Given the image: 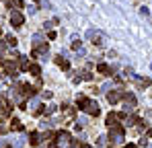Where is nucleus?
I'll return each mask as SVG.
<instances>
[{"instance_id":"obj_2","label":"nucleus","mask_w":152,"mask_h":148,"mask_svg":"<svg viewBox=\"0 0 152 148\" xmlns=\"http://www.w3.org/2000/svg\"><path fill=\"white\" fill-rule=\"evenodd\" d=\"M86 39L93 41L97 48H103V45H105V35H103L101 31H97V29H88V31H86Z\"/></svg>"},{"instance_id":"obj_21","label":"nucleus","mask_w":152,"mask_h":148,"mask_svg":"<svg viewBox=\"0 0 152 148\" xmlns=\"http://www.w3.org/2000/svg\"><path fill=\"white\" fill-rule=\"evenodd\" d=\"M6 45H8V43H4V41H0V53H2V51L6 49Z\"/></svg>"},{"instance_id":"obj_18","label":"nucleus","mask_w":152,"mask_h":148,"mask_svg":"<svg viewBox=\"0 0 152 148\" xmlns=\"http://www.w3.org/2000/svg\"><path fill=\"white\" fill-rule=\"evenodd\" d=\"M10 123H12V130H23V123L19 122V119H12Z\"/></svg>"},{"instance_id":"obj_10","label":"nucleus","mask_w":152,"mask_h":148,"mask_svg":"<svg viewBox=\"0 0 152 148\" xmlns=\"http://www.w3.org/2000/svg\"><path fill=\"white\" fill-rule=\"evenodd\" d=\"M56 138H58L60 144H68V142H70V134H68V132H58Z\"/></svg>"},{"instance_id":"obj_15","label":"nucleus","mask_w":152,"mask_h":148,"mask_svg":"<svg viewBox=\"0 0 152 148\" xmlns=\"http://www.w3.org/2000/svg\"><path fill=\"white\" fill-rule=\"evenodd\" d=\"M29 74H33V76H39L41 74V68L37 66V64H29V70H27Z\"/></svg>"},{"instance_id":"obj_4","label":"nucleus","mask_w":152,"mask_h":148,"mask_svg":"<svg viewBox=\"0 0 152 148\" xmlns=\"http://www.w3.org/2000/svg\"><path fill=\"white\" fill-rule=\"evenodd\" d=\"M121 99H124V103H126V113L136 107V97H134V93H124Z\"/></svg>"},{"instance_id":"obj_25","label":"nucleus","mask_w":152,"mask_h":148,"mask_svg":"<svg viewBox=\"0 0 152 148\" xmlns=\"http://www.w3.org/2000/svg\"><path fill=\"white\" fill-rule=\"evenodd\" d=\"M150 68H152V64H150Z\"/></svg>"},{"instance_id":"obj_13","label":"nucleus","mask_w":152,"mask_h":148,"mask_svg":"<svg viewBox=\"0 0 152 148\" xmlns=\"http://www.w3.org/2000/svg\"><path fill=\"white\" fill-rule=\"evenodd\" d=\"M33 48H39V45H43V35H39V33H35L33 37Z\"/></svg>"},{"instance_id":"obj_23","label":"nucleus","mask_w":152,"mask_h":148,"mask_svg":"<svg viewBox=\"0 0 152 148\" xmlns=\"http://www.w3.org/2000/svg\"><path fill=\"white\" fill-rule=\"evenodd\" d=\"M50 148H60V146H56V144H51V146Z\"/></svg>"},{"instance_id":"obj_17","label":"nucleus","mask_w":152,"mask_h":148,"mask_svg":"<svg viewBox=\"0 0 152 148\" xmlns=\"http://www.w3.org/2000/svg\"><path fill=\"white\" fill-rule=\"evenodd\" d=\"M4 41H6L10 48H15V45H17V37H15V35H6V39H4Z\"/></svg>"},{"instance_id":"obj_11","label":"nucleus","mask_w":152,"mask_h":148,"mask_svg":"<svg viewBox=\"0 0 152 148\" xmlns=\"http://www.w3.org/2000/svg\"><path fill=\"white\" fill-rule=\"evenodd\" d=\"M29 142H31V146H39V144H41V134L33 132V134L29 136Z\"/></svg>"},{"instance_id":"obj_9","label":"nucleus","mask_w":152,"mask_h":148,"mask_svg":"<svg viewBox=\"0 0 152 148\" xmlns=\"http://www.w3.org/2000/svg\"><path fill=\"white\" fill-rule=\"evenodd\" d=\"M134 80L138 82V86H140V89H146V86H150V78H142V76H134Z\"/></svg>"},{"instance_id":"obj_19","label":"nucleus","mask_w":152,"mask_h":148,"mask_svg":"<svg viewBox=\"0 0 152 148\" xmlns=\"http://www.w3.org/2000/svg\"><path fill=\"white\" fill-rule=\"evenodd\" d=\"M72 49H74V51L82 49V45H80V41H78V39H74V41H72Z\"/></svg>"},{"instance_id":"obj_14","label":"nucleus","mask_w":152,"mask_h":148,"mask_svg":"<svg viewBox=\"0 0 152 148\" xmlns=\"http://www.w3.org/2000/svg\"><path fill=\"white\" fill-rule=\"evenodd\" d=\"M19 68H21V70H29V60H27V56H19Z\"/></svg>"},{"instance_id":"obj_12","label":"nucleus","mask_w":152,"mask_h":148,"mask_svg":"<svg viewBox=\"0 0 152 148\" xmlns=\"http://www.w3.org/2000/svg\"><path fill=\"white\" fill-rule=\"evenodd\" d=\"M105 123H107L109 127H115V125H117V115H115V113H109L107 119H105Z\"/></svg>"},{"instance_id":"obj_20","label":"nucleus","mask_w":152,"mask_h":148,"mask_svg":"<svg viewBox=\"0 0 152 148\" xmlns=\"http://www.w3.org/2000/svg\"><path fill=\"white\" fill-rule=\"evenodd\" d=\"M29 107H31V109H33V111H35V109H37V107H39V105H37V99H33V101H29Z\"/></svg>"},{"instance_id":"obj_24","label":"nucleus","mask_w":152,"mask_h":148,"mask_svg":"<svg viewBox=\"0 0 152 148\" xmlns=\"http://www.w3.org/2000/svg\"><path fill=\"white\" fill-rule=\"evenodd\" d=\"M126 148H138V146H126Z\"/></svg>"},{"instance_id":"obj_5","label":"nucleus","mask_w":152,"mask_h":148,"mask_svg":"<svg viewBox=\"0 0 152 148\" xmlns=\"http://www.w3.org/2000/svg\"><path fill=\"white\" fill-rule=\"evenodd\" d=\"M23 23H25V17H23L19 10H15V12L10 15V25H12L15 29H19V27H23Z\"/></svg>"},{"instance_id":"obj_8","label":"nucleus","mask_w":152,"mask_h":148,"mask_svg":"<svg viewBox=\"0 0 152 148\" xmlns=\"http://www.w3.org/2000/svg\"><path fill=\"white\" fill-rule=\"evenodd\" d=\"M56 64H58L60 68H64V70H68V68H70V62H68L64 56H58V58H56Z\"/></svg>"},{"instance_id":"obj_7","label":"nucleus","mask_w":152,"mask_h":148,"mask_svg":"<svg viewBox=\"0 0 152 148\" xmlns=\"http://www.w3.org/2000/svg\"><path fill=\"white\" fill-rule=\"evenodd\" d=\"M2 66H4V70L8 74H15L17 72V64L12 62V60H2Z\"/></svg>"},{"instance_id":"obj_1","label":"nucleus","mask_w":152,"mask_h":148,"mask_svg":"<svg viewBox=\"0 0 152 148\" xmlns=\"http://www.w3.org/2000/svg\"><path fill=\"white\" fill-rule=\"evenodd\" d=\"M76 103H78V105H80V109H82L84 113H88V115H99V113H101L99 105H97L95 101H91L88 97H84V95H78Z\"/></svg>"},{"instance_id":"obj_22","label":"nucleus","mask_w":152,"mask_h":148,"mask_svg":"<svg viewBox=\"0 0 152 148\" xmlns=\"http://www.w3.org/2000/svg\"><path fill=\"white\" fill-rule=\"evenodd\" d=\"M41 4H43L45 8H51V4H50V2H48V0H41Z\"/></svg>"},{"instance_id":"obj_3","label":"nucleus","mask_w":152,"mask_h":148,"mask_svg":"<svg viewBox=\"0 0 152 148\" xmlns=\"http://www.w3.org/2000/svg\"><path fill=\"white\" fill-rule=\"evenodd\" d=\"M109 138H111V144H121V142H124V138H126V134H124V127H121V125H115V127H111V132H109Z\"/></svg>"},{"instance_id":"obj_16","label":"nucleus","mask_w":152,"mask_h":148,"mask_svg":"<svg viewBox=\"0 0 152 148\" xmlns=\"http://www.w3.org/2000/svg\"><path fill=\"white\" fill-rule=\"evenodd\" d=\"M97 72L99 74H107V72H111V68H109L107 64H99V66H97Z\"/></svg>"},{"instance_id":"obj_6","label":"nucleus","mask_w":152,"mask_h":148,"mask_svg":"<svg viewBox=\"0 0 152 148\" xmlns=\"http://www.w3.org/2000/svg\"><path fill=\"white\" fill-rule=\"evenodd\" d=\"M121 95H124V93H119V91H109V93H107V101H109L111 105H115V103L121 99Z\"/></svg>"}]
</instances>
